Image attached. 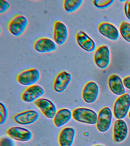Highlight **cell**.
<instances>
[{"label":"cell","instance_id":"obj_27","mask_svg":"<svg viewBox=\"0 0 130 146\" xmlns=\"http://www.w3.org/2000/svg\"><path fill=\"white\" fill-rule=\"evenodd\" d=\"M124 10L127 18L130 21V0L125 1L124 3Z\"/></svg>","mask_w":130,"mask_h":146},{"label":"cell","instance_id":"obj_13","mask_svg":"<svg viewBox=\"0 0 130 146\" xmlns=\"http://www.w3.org/2000/svg\"><path fill=\"white\" fill-rule=\"evenodd\" d=\"M39 113L36 110H31L22 112L14 115V121L21 125H29L35 123L39 118Z\"/></svg>","mask_w":130,"mask_h":146},{"label":"cell","instance_id":"obj_11","mask_svg":"<svg viewBox=\"0 0 130 146\" xmlns=\"http://www.w3.org/2000/svg\"><path fill=\"white\" fill-rule=\"evenodd\" d=\"M33 48L35 51L39 53H47L56 51L57 46L53 40L44 37L36 40L34 42Z\"/></svg>","mask_w":130,"mask_h":146},{"label":"cell","instance_id":"obj_6","mask_svg":"<svg viewBox=\"0 0 130 146\" xmlns=\"http://www.w3.org/2000/svg\"><path fill=\"white\" fill-rule=\"evenodd\" d=\"M113 113L108 107H105L100 110L98 114L97 122L96 124L98 131L105 132L109 129L112 120Z\"/></svg>","mask_w":130,"mask_h":146},{"label":"cell","instance_id":"obj_16","mask_svg":"<svg viewBox=\"0 0 130 146\" xmlns=\"http://www.w3.org/2000/svg\"><path fill=\"white\" fill-rule=\"evenodd\" d=\"M76 39L77 44L83 50L91 52L95 50V42L87 34L81 30L76 33Z\"/></svg>","mask_w":130,"mask_h":146},{"label":"cell","instance_id":"obj_10","mask_svg":"<svg viewBox=\"0 0 130 146\" xmlns=\"http://www.w3.org/2000/svg\"><path fill=\"white\" fill-rule=\"evenodd\" d=\"M34 103L47 118L53 119L57 111L55 104L52 101L46 98H39Z\"/></svg>","mask_w":130,"mask_h":146},{"label":"cell","instance_id":"obj_22","mask_svg":"<svg viewBox=\"0 0 130 146\" xmlns=\"http://www.w3.org/2000/svg\"><path fill=\"white\" fill-rule=\"evenodd\" d=\"M119 29L122 37L130 43V23L126 21L122 22L120 25Z\"/></svg>","mask_w":130,"mask_h":146},{"label":"cell","instance_id":"obj_25","mask_svg":"<svg viewBox=\"0 0 130 146\" xmlns=\"http://www.w3.org/2000/svg\"><path fill=\"white\" fill-rule=\"evenodd\" d=\"M0 146H15V144L11 138L4 137L0 140Z\"/></svg>","mask_w":130,"mask_h":146},{"label":"cell","instance_id":"obj_3","mask_svg":"<svg viewBox=\"0 0 130 146\" xmlns=\"http://www.w3.org/2000/svg\"><path fill=\"white\" fill-rule=\"evenodd\" d=\"M130 108V96L125 93L120 96L115 101L113 107L114 116L117 119H123L127 115Z\"/></svg>","mask_w":130,"mask_h":146},{"label":"cell","instance_id":"obj_30","mask_svg":"<svg viewBox=\"0 0 130 146\" xmlns=\"http://www.w3.org/2000/svg\"><path fill=\"white\" fill-rule=\"evenodd\" d=\"M129 118L130 119V110L129 112Z\"/></svg>","mask_w":130,"mask_h":146},{"label":"cell","instance_id":"obj_12","mask_svg":"<svg viewBox=\"0 0 130 146\" xmlns=\"http://www.w3.org/2000/svg\"><path fill=\"white\" fill-rule=\"evenodd\" d=\"M99 93V88L95 82L90 81L86 83L82 91V97L84 101L88 104L95 102Z\"/></svg>","mask_w":130,"mask_h":146},{"label":"cell","instance_id":"obj_9","mask_svg":"<svg viewBox=\"0 0 130 146\" xmlns=\"http://www.w3.org/2000/svg\"><path fill=\"white\" fill-rule=\"evenodd\" d=\"M68 36V27L61 21H57L53 24V37L55 43L62 45L67 42Z\"/></svg>","mask_w":130,"mask_h":146},{"label":"cell","instance_id":"obj_28","mask_svg":"<svg viewBox=\"0 0 130 146\" xmlns=\"http://www.w3.org/2000/svg\"><path fill=\"white\" fill-rule=\"evenodd\" d=\"M123 83L124 87L130 90V76H127L123 79Z\"/></svg>","mask_w":130,"mask_h":146},{"label":"cell","instance_id":"obj_8","mask_svg":"<svg viewBox=\"0 0 130 146\" xmlns=\"http://www.w3.org/2000/svg\"><path fill=\"white\" fill-rule=\"evenodd\" d=\"M43 87L38 84H34L28 87L23 92L21 99L25 102L31 103L36 101L45 94Z\"/></svg>","mask_w":130,"mask_h":146},{"label":"cell","instance_id":"obj_4","mask_svg":"<svg viewBox=\"0 0 130 146\" xmlns=\"http://www.w3.org/2000/svg\"><path fill=\"white\" fill-rule=\"evenodd\" d=\"M40 76V72L39 69L31 68L19 73L17 76V80L21 85L30 86L37 83Z\"/></svg>","mask_w":130,"mask_h":146},{"label":"cell","instance_id":"obj_5","mask_svg":"<svg viewBox=\"0 0 130 146\" xmlns=\"http://www.w3.org/2000/svg\"><path fill=\"white\" fill-rule=\"evenodd\" d=\"M93 59L96 65L101 69L109 66L111 60L110 51L109 47L102 45L98 47L94 52Z\"/></svg>","mask_w":130,"mask_h":146},{"label":"cell","instance_id":"obj_20","mask_svg":"<svg viewBox=\"0 0 130 146\" xmlns=\"http://www.w3.org/2000/svg\"><path fill=\"white\" fill-rule=\"evenodd\" d=\"M72 117L71 111L67 108H61L57 111L53 118V123L56 127H61L68 123Z\"/></svg>","mask_w":130,"mask_h":146},{"label":"cell","instance_id":"obj_26","mask_svg":"<svg viewBox=\"0 0 130 146\" xmlns=\"http://www.w3.org/2000/svg\"><path fill=\"white\" fill-rule=\"evenodd\" d=\"M10 4L7 1L0 0V13H5L8 11L10 8Z\"/></svg>","mask_w":130,"mask_h":146},{"label":"cell","instance_id":"obj_7","mask_svg":"<svg viewBox=\"0 0 130 146\" xmlns=\"http://www.w3.org/2000/svg\"><path fill=\"white\" fill-rule=\"evenodd\" d=\"M7 135L9 137L17 141L27 142L32 139V132L28 129L19 126L10 127L6 131Z\"/></svg>","mask_w":130,"mask_h":146},{"label":"cell","instance_id":"obj_17","mask_svg":"<svg viewBox=\"0 0 130 146\" xmlns=\"http://www.w3.org/2000/svg\"><path fill=\"white\" fill-rule=\"evenodd\" d=\"M98 31L101 35L112 41H116L119 37V32L117 27L110 23L104 22L98 26Z\"/></svg>","mask_w":130,"mask_h":146},{"label":"cell","instance_id":"obj_18","mask_svg":"<svg viewBox=\"0 0 130 146\" xmlns=\"http://www.w3.org/2000/svg\"><path fill=\"white\" fill-rule=\"evenodd\" d=\"M76 135L74 128L66 127L60 131L58 136V142L60 146H72Z\"/></svg>","mask_w":130,"mask_h":146},{"label":"cell","instance_id":"obj_15","mask_svg":"<svg viewBox=\"0 0 130 146\" xmlns=\"http://www.w3.org/2000/svg\"><path fill=\"white\" fill-rule=\"evenodd\" d=\"M128 128L127 124L124 120L118 119L114 124L113 129V139L115 142H123L127 137Z\"/></svg>","mask_w":130,"mask_h":146},{"label":"cell","instance_id":"obj_24","mask_svg":"<svg viewBox=\"0 0 130 146\" xmlns=\"http://www.w3.org/2000/svg\"><path fill=\"white\" fill-rule=\"evenodd\" d=\"M8 116V111L5 105L0 102V124L3 125L6 121Z\"/></svg>","mask_w":130,"mask_h":146},{"label":"cell","instance_id":"obj_23","mask_svg":"<svg viewBox=\"0 0 130 146\" xmlns=\"http://www.w3.org/2000/svg\"><path fill=\"white\" fill-rule=\"evenodd\" d=\"M114 0H94L93 3L95 6L98 9H106L110 6L114 2Z\"/></svg>","mask_w":130,"mask_h":146},{"label":"cell","instance_id":"obj_19","mask_svg":"<svg viewBox=\"0 0 130 146\" xmlns=\"http://www.w3.org/2000/svg\"><path fill=\"white\" fill-rule=\"evenodd\" d=\"M109 88L114 94L122 96L125 94V90L121 78L116 74L109 76L108 80Z\"/></svg>","mask_w":130,"mask_h":146},{"label":"cell","instance_id":"obj_2","mask_svg":"<svg viewBox=\"0 0 130 146\" xmlns=\"http://www.w3.org/2000/svg\"><path fill=\"white\" fill-rule=\"evenodd\" d=\"M73 118L77 121L85 124H97L98 115L94 111L85 108H75L72 111Z\"/></svg>","mask_w":130,"mask_h":146},{"label":"cell","instance_id":"obj_14","mask_svg":"<svg viewBox=\"0 0 130 146\" xmlns=\"http://www.w3.org/2000/svg\"><path fill=\"white\" fill-rule=\"evenodd\" d=\"M72 79V76L69 72L65 70L60 72L53 82V90L58 93L64 92L70 84Z\"/></svg>","mask_w":130,"mask_h":146},{"label":"cell","instance_id":"obj_29","mask_svg":"<svg viewBox=\"0 0 130 146\" xmlns=\"http://www.w3.org/2000/svg\"><path fill=\"white\" fill-rule=\"evenodd\" d=\"M92 146H105L103 145H93Z\"/></svg>","mask_w":130,"mask_h":146},{"label":"cell","instance_id":"obj_1","mask_svg":"<svg viewBox=\"0 0 130 146\" xmlns=\"http://www.w3.org/2000/svg\"><path fill=\"white\" fill-rule=\"evenodd\" d=\"M28 21L25 16L22 15H16L9 21L7 29L13 36L19 37L22 35L28 27Z\"/></svg>","mask_w":130,"mask_h":146},{"label":"cell","instance_id":"obj_21","mask_svg":"<svg viewBox=\"0 0 130 146\" xmlns=\"http://www.w3.org/2000/svg\"><path fill=\"white\" fill-rule=\"evenodd\" d=\"M83 0H65L63 9L68 13H72L77 11L83 4Z\"/></svg>","mask_w":130,"mask_h":146}]
</instances>
